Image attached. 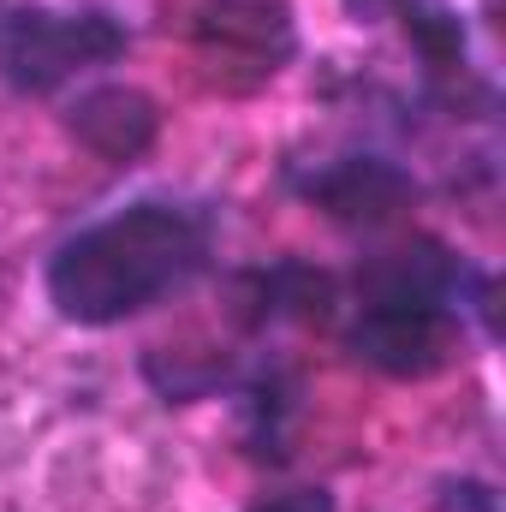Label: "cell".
Segmentation results:
<instances>
[{"instance_id": "cell-1", "label": "cell", "mask_w": 506, "mask_h": 512, "mask_svg": "<svg viewBox=\"0 0 506 512\" xmlns=\"http://www.w3.org/2000/svg\"><path fill=\"white\" fill-rule=\"evenodd\" d=\"M209 262V215L185 203H131L84 227L48 262V298L66 322L108 328L149 310Z\"/></svg>"}, {"instance_id": "cell-2", "label": "cell", "mask_w": 506, "mask_h": 512, "mask_svg": "<svg viewBox=\"0 0 506 512\" xmlns=\"http://www.w3.org/2000/svg\"><path fill=\"white\" fill-rule=\"evenodd\" d=\"M126 24L102 6H6L0 12V78L24 96H48L66 78L126 54Z\"/></svg>"}, {"instance_id": "cell-6", "label": "cell", "mask_w": 506, "mask_h": 512, "mask_svg": "<svg viewBox=\"0 0 506 512\" xmlns=\"http://www.w3.org/2000/svg\"><path fill=\"white\" fill-rule=\"evenodd\" d=\"M66 131L96 155V161H114L131 167L137 155H149V143L161 137V108L155 96H143L137 84H96L72 102Z\"/></svg>"}, {"instance_id": "cell-7", "label": "cell", "mask_w": 506, "mask_h": 512, "mask_svg": "<svg viewBox=\"0 0 506 512\" xmlns=\"http://www.w3.org/2000/svg\"><path fill=\"white\" fill-rule=\"evenodd\" d=\"M233 316L245 328H262L274 316L316 328V322L334 316V274H322L310 262H274L262 274H239L233 280Z\"/></svg>"}, {"instance_id": "cell-5", "label": "cell", "mask_w": 506, "mask_h": 512, "mask_svg": "<svg viewBox=\"0 0 506 512\" xmlns=\"http://www.w3.org/2000/svg\"><path fill=\"white\" fill-rule=\"evenodd\" d=\"M465 286V262L441 239H405L387 245L358 268V298L364 310H447V298Z\"/></svg>"}, {"instance_id": "cell-3", "label": "cell", "mask_w": 506, "mask_h": 512, "mask_svg": "<svg viewBox=\"0 0 506 512\" xmlns=\"http://www.w3.org/2000/svg\"><path fill=\"white\" fill-rule=\"evenodd\" d=\"M298 191H304V203H316L328 221L358 227V233L393 227V221L417 203V179H411L399 161H381V155H346V161L310 173Z\"/></svg>"}, {"instance_id": "cell-8", "label": "cell", "mask_w": 506, "mask_h": 512, "mask_svg": "<svg viewBox=\"0 0 506 512\" xmlns=\"http://www.w3.org/2000/svg\"><path fill=\"white\" fill-rule=\"evenodd\" d=\"M197 42L209 54H239L251 60L256 78H268L292 54V18L280 0H221L197 18Z\"/></svg>"}, {"instance_id": "cell-4", "label": "cell", "mask_w": 506, "mask_h": 512, "mask_svg": "<svg viewBox=\"0 0 506 512\" xmlns=\"http://www.w3.org/2000/svg\"><path fill=\"white\" fill-rule=\"evenodd\" d=\"M352 352L399 382H423L435 370L453 364L459 352V322L447 310H364V322L352 328Z\"/></svg>"}, {"instance_id": "cell-10", "label": "cell", "mask_w": 506, "mask_h": 512, "mask_svg": "<svg viewBox=\"0 0 506 512\" xmlns=\"http://www.w3.org/2000/svg\"><path fill=\"white\" fill-rule=\"evenodd\" d=\"M280 411H292V382L268 376V382L251 393V417H256V453L262 459H286V429H280Z\"/></svg>"}, {"instance_id": "cell-9", "label": "cell", "mask_w": 506, "mask_h": 512, "mask_svg": "<svg viewBox=\"0 0 506 512\" xmlns=\"http://www.w3.org/2000/svg\"><path fill=\"white\" fill-rule=\"evenodd\" d=\"M143 376L155 382V393H161V399H173V405H191V399H203L209 387L227 382V352L155 346V352L143 358Z\"/></svg>"}, {"instance_id": "cell-11", "label": "cell", "mask_w": 506, "mask_h": 512, "mask_svg": "<svg viewBox=\"0 0 506 512\" xmlns=\"http://www.w3.org/2000/svg\"><path fill=\"white\" fill-rule=\"evenodd\" d=\"M251 512H334L328 507V495L322 489H298V495H280V501H262Z\"/></svg>"}]
</instances>
